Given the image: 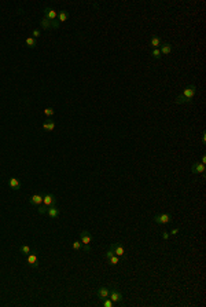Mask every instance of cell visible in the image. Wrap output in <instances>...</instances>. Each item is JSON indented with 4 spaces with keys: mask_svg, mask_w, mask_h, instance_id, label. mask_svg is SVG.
<instances>
[{
    "mask_svg": "<svg viewBox=\"0 0 206 307\" xmlns=\"http://www.w3.org/2000/svg\"><path fill=\"white\" fill-rule=\"evenodd\" d=\"M96 295L98 297H99L100 300H103V299H106V297H109L110 295V289L107 287H100L99 289L96 291Z\"/></svg>",
    "mask_w": 206,
    "mask_h": 307,
    "instance_id": "cell-14",
    "label": "cell"
},
{
    "mask_svg": "<svg viewBox=\"0 0 206 307\" xmlns=\"http://www.w3.org/2000/svg\"><path fill=\"white\" fill-rule=\"evenodd\" d=\"M59 26H61V23H59V21H56V20H55V21H52V22H51V28H55V29H58Z\"/></svg>",
    "mask_w": 206,
    "mask_h": 307,
    "instance_id": "cell-28",
    "label": "cell"
},
{
    "mask_svg": "<svg viewBox=\"0 0 206 307\" xmlns=\"http://www.w3.org/2000/svg\"><path fill=\"white\" fill-rule=\"evenodd\" d=\"M162 238H164L165 241H168V240L171 238V234H169L168 232H164V233H162Z\"/></svg>",
    "mask_w": 206,
    "mask_h": 307,
    "instance_id": "cell-29",
    "label": "cell"
},
{
    "mask_svg": "<svg viewBox=\"0 0 206 307\" xmlns=\"http://www.w3.org/2000/svg\"><path fill=\"white\" fill-rule=\"evenodd\" d=\"M55 204H56V197H55L52 193L44 194V197H43V205L51 207V205H55Z\"/></svg>",
    "mask_w": 206,
    "mask_h": 307,
    "instance_id": "cell-7",
    "label": "cell"
},
{
    "mask_svg": "<svg viewBox=\"0 0 206 307\" xmlns=\"http://www.w3.org/2000/svg\"><path fill=\"white\" fill-rule=\"evenodd\" d=\"M106 259H107V262H109L111 266H116V265H118V263H120V256H117L116 253L113 252V249H111V248L106 252Z\"/></svg>",
    "mask_w": 206,
    "mask_h": 307,
    "instance_id": "cell-6",
    "label": "cell"
},
{
    "mask_svg": "<svg viewBox=\"0 0 206 307\" xmlns=\"http://www.w3.org/2000/svg\"><path fill=\"white\" fill-rule=\"evenodd\" d=\"M205 165L201 163H194L192 165H191V172L195 173V175H202V173H205Z\"/></svg>",
    "mask_w": 206,
    "mask_h": 307,
    "instance_id": "cell-9",
    "label": "cell"
},
{
    "mask_svg": "<svg viewBox=\"0 0 206 307\" xmlns=\"http://www.w3.org/2000/svg\"><path fill=\"white\" fill-rule=\"evenodd\" d=\"M73 249L74 251H77V252L83 251V242L78 241V240H74L73 241Z\"/></svg>",
    "mask_w": 206,
    "mask_h": 307,
    "instance_id": "cell-22",
    "label": "cell"
},
{
    "mask_svg": "<svg viewBox=\"0 0 206 307\" xmlns=\"http://www.w3.org/2000/svg\"><path fill=\"white\" fill-rule=\"evenodd\" d=\"M40 26H41V29H44V30L50 29V28H51V21H48L44 17V18H41V21H40Z\"/></svg>",
    "mask_w": 206,
    "mask_h": 307,
    "instance_id": "cell-20",
    "label": "cell"
},
{
    "mask_svg": "<svg viewBox=\"0 0 206 307\" xmlns=\"http://www.w3.org/2000/svg\"><path fill=\"white\" fill-rule=\"evenodd\" d=\"M172 44L171 43H162L161 44V48H159V51H161V55H169L172 52Z\"/></svg>",
    "mask_w": 206,
    "mask_h": 307,
    "instance_id": "cell-15",
    "label": "cell"
},
{
    "mask_svg": "<svg viewBox=\"0 0 206 307\" xmlns=\"http://www.w3.org/2000/svg\"><path fill=\"white\" fill-rule=\"evenodd\" d=\"M80 241L83 242V251L87 252V253H89L91 252V242H92V235H91L89 232H87V230H81L80 233Z\"/></svg>",
    "mask_w": 206,
    "mask_h": 307,
    "instance_id": "cell-2",
    "label": "cell"
},
{
    "mask_svg": "<svg viewBox=\"0 0 206 307\" xmlns=\"http://www.w3.org/2000/svg\"><path fill=\"white\" fill-rule=\"evenodd\" d=\"M102 306H103V307H113L114 303L111 302V299H110V297H106V299H103Z\"/></svg>",
    "mask_w": 206,
    "mask_h": 307,
    "instance_id": "cell-24",
    "label": "cell"
},
{
    "mask_svg": "<svg viewBox=\"0 0 206 307\" xmlns=\"http://www.w3.org/2000/svg\"><path fill=\"white\" fill-rule=\"evenodd\" d=\"M8 186H10L11 190L17 192V190H20V189H21L22 183H21L20 179H17V178H10V179H8Z\"/></svg>",
    "mask_w": 206,
    "mask_h": 307,
    "instance_id": "cell-12",
    "label": "cell"
},
{
    "mask_svg": "<svg viewBox=\"0 0 206 307\" xmlns=\"http://www.w3.org/2000/svg\"><path fill=\"white\" fill-rule=\"evenodd\" d=\"M162 44V39L159 36H157V35H153L151 39H150V46L153 47V48H158V47Z\"/></svg>",
    "mask_w": 206,
    "mask_h": 307,
    "instance_id": "cell-16",
    "label": "cell"
},
{
    "mask_svg": "<svg viewBox=\"0 0 206 307\" xmlns=\"http://www.w3.org/2000/svg\"><path fill=\"white\" fill-rule=\"evenodd\" d=\"M20 252L22 253V255H29L30 252H32V248H30L29 245L23 244V245H21V247H20Z\"/></svg>",
    "mask_w": 206,
    "mask_h": 307,
    "instance_id": "cell-21",
    "label": "cell"
},
{
    "mask_svg": "<svg viewBox=\"0 0 206 307\" xmlns=\"http://www.w3.org/2000/svg\"><path fill=\"white\" fill-rule=\"evenodd\" d=\"M43 130H45V131H54L55 130V121H52V120H47V121H44L43 123Z\"/></svg>",
    "mask_w": 206,
    "mask_h": 307,
    "instance_id": "cell-17",
    "label": "cell"
},
{
    "mask_svg": "<svg viewBox=\"0 0 206 307\" xmlns=\"http://www.w3.org/2000/svg\"><path fill=\"white\" fill-rule=\"evenodd\" d=\"M151 57L154 59H161V51H159V48H153L151 50Z\"/></svg>",
    "mask_w": 206,
    "mask_h": 307,
    "instance_id": "cell-23",
    "label": "cell"
},
{
    "mask_svg": "<svg viewBox=\"0 0 206 307\" xmlns=\"http://www.w3.org/2000/svg\"><path fill=\"white\" fill-rule=\"evenodd\" d=\"M43 194H39V193H37V194H33L32 197H30L29 198V204L30 205H33V207H39V205H41L43 204Z\"/></svg>",
    "mask_w": 206,
    "mask_h": 307,
    "instance_id": "cell-10",
    "label": "cell"
},
{
    "mask_svg": "<svg viewBox=\"0 0 206 307\" xmlns=\"http://www.w3.org/2000/svg\"><path fill=\"white\" fill-rule=\"evenodd\" d=\"M202 143H206V132L202 134Z\"/></svg>",
    "mask_w": 206,
    "mask_h": 307,
    "instance_id": "cell-32",
    "label": "cell"
},
{
    "mask_svg": "<svg viewBox=\"0 0 206 307\" xmlns=\"http://www.w3.org/2000/svg\"><path fill=\"white\" fill-rule=\"evenodd\" d=\"M172 220H173V218L169 213H159V215L154 216V223H157V225H169Z\"/></svg>",
    "mask_w": 206,
    "mask_h": 307,
    "instance_id": "cell-3",
    "label": "cell"
},
{
    "mask_svg": "<svg viewBox=\"0 0 206 307\" xmlns=\"http://www.w3.org/2000/svg\"><path fill=\"white\" fill-rule=\"evenodd\" d=\"M44 17L47 18L48 21H55L56 20V17H58V13L54 10V8H51V7H44Z\"/></svg>",
    "mask_w": 206,
    "mask_h": 307,
    "instance_id": "cell-8",
    "label": "cell"
},
{
    "mask_svg": "<svg viewBox=\"0 0 206 307\" xmlns=\"http://www.w3.org/2000/svg\"><path fill=\"white\" fill-rule=\"evenodd\" d=\"M25 44L29 47V48H36V47H37V40L33 39L32 36H29L28 39L25 40Z\"/></svg>",
    "mask_w": 206,
    "mask_h": 307,
    "instance_id": "cell-19",
    "label": "cell"
},
{
    "mask_svg": "<svg viewBox=\"0 0 206 307\" xmlns=\"http://www.w3.org/2000/svg\"><path fill=\"white\" fill-rule=\"evenodd\" d=\"M109 297L111 299V302H113L114 304H118V303H121V300H123V293H121L117 288H113V289L110 291Z\"/></svg>",
    "mask_w": 206,
    "mask_h": 307,
    "instance_id": "cell-5",
    "label": "cell"
},
{
    "mask_svg": "<svg viewBox=\"0 0 206 307\" xmlns=\"http://www.w3.org/2000/svg\"><path fill=\"white\" fill-rule=\"evenodd\" d=\"M201 164H203V165H206V156L203 154L202 158H201Z\"/></svg>",
    "mask_w": 206,
    "mask_h": 307,
    "instance_id": "cell-31",
    "label": "cell"
},
{
    "mask_svg": "<svg viewBox=\"0 0 206 307\" xmlns=\"http://www.w3.org/2000/svg\"><path fill=\"white\" fill-rule=\"evenodd\" d=\"M44 115L47 116V117H51V116H54V115H55L54 108H47V109H44Z\"/></svg>",
    "mask_w": 206,
    "mask_h": 307,
    "instance_id": "cell-25",
    "label": "cell"
},
{
    "mask_svg": "<svg viewBox=\"0 0 206 307\" xmlns=\"http://www.w3.org/2000/svg\"><path fill=\"white\" fill-rule=\"evenodd\" d=\"M196 91H198V88H196V85H195V84L187 85L186 88H184V91L181 92V94L179 95L176 99H174V103L181 105V103H187V102H191V101H192V98L196 95Z\"/></svg>",
    "mask_w": 206,
    "mask_h": 307,
    "instance_id": "cell-1",
    "label": "cell"
},
{
    "mask_svg": "<svg viewBox=\"0 0 206 307\" xmlns=\"http://www.w3.org/2000/svg\"><path fill=\"white\" fill-rule=\"evenodd\" d=\"M69 17H70V15H69L68 11H65V10H63V11H59V13H58V17H56V18H58L59 23H61V22H65V21H68V20H69Z\"/></svg>",
    "mask_w": 206,
    "mask_h": 307,
    "instance_id": "cell-18",
    "label": "cell"
},
{
    "mask_svg": "<svg viewBox=\"0 0 206 307\" xmlns=\"http://www.w3.org/2000/svg\"><path fill=\"white\" fill-rule=\"evenodd\" d=\"M47 209H48V207H45V205H43V204H41V205L37 207V212L43 215V213H47Z\"/></svg>",
    "mask_w": 206,
    "mask_h": 307,
    "instance_id": "cell-26",
    "label": "cell"
},
{
    "mask_svg": "<svg viewBox=\"0 0 206 307\" xmlns=\"http://www.w3.org/2000/svg\"><path fill=\"white\" fill-rule=\"evenodd\" d=\"M40 35H41V30H40V29H35V30H33L32 37H33V39L37 40V37H40Z\"/></svg>",
    "mask_w": 206,
    "mask_h": 307,
    "instance_id": "cell-27",
    "label": "cell"
},
{
    "mask_svg": "<svg viewBox=\"0 0 206 307\" xmlns=\"http://www.w3.org/2000/svg\"><path fill=\"white\" fill-rule=\"evenodd\" d=\"M59 213H61V211H59V208L56 205H51L47 209V215H48L50 219H56L59 216Z\"/></svg>",
    "mask_w": 206,
    "mask_h": 307,
    "instance_id": "cell-11",
    "label": "cell"
},
{
    "mask_svg": "<svg viewBox=\"0 0 206 307\" xmlns=\"http://www.w3.org/2000/svg\"><path fill=\"white\" fill-rule=\"evenodd\" d=\"M26 262H28V265L32 266V267H35V269L39 267L40 262H39V256H37V251H33V252H30L29 255H26Z\"/></svg>",
    "mask_w": 206,
    "mask_h": 307,
    "instance_id": "cell-4",
    "label": "cell"
},
{
    "mask_svg": "<svg viewBox=\"0 0 206 307\" xmlns=\"http://www.w3.org/2000/svg\"><path fill=\"white\" fill-rule=\"evenodd\" d=\"M110 248L113 249V252L116 253L117 256H120V258H123V256L125 255V248H124L121 244H113Z\"/></svg>",
    "mask_w": 206,
    "mask_h": 307,
    "instance_id": "cell-13",
    "label": "cell"
},
{
    "mask_svg": "<svg viewBox=\"0 0 206 307\" xmlns=\"http://www.w3.org/2000/svg\"><path fill=\"white\" fill-rule=\"evenodd\" d=\"M179 232H180V229H179V227H174V229H172V230H171V233H169V234L176 235V234H179Z\"/></svg>",
    "mask_w": 206,
    "mask_h": 307,
    "instance_id": "cell-30",
    "label": "cell"
}]
</instances>
